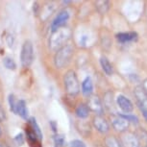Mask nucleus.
<instances>
[{"label": "nucleus", "mask_w": 147, "mask_h": 147, "mask_svg": "<svg viewBox=\"0 0 147 147\" xmlns=\"http://www.w3.org/2000/svg\"><path fill=\"white\" fill-rule=\"evenodd\" d=\"M2 136V129H1V126H0V137Z\"/></svg>", "instance_id": "473e14b6"}, {"label": "nucleus", "mask_w": 147, "mask_h": 147, "mask_svg": "<svg viewBox=\"0 0 147 147\" xmlns=\"http://www.w3.org/2000/svg\"><path fill=\"white\" fill-rule=\"evenodd\" d=\"M70 147H86V144L82 140H74L70 142Z\"/></svg>", "instance_id": "bb28decb"}, {"label": "nucleus", "mask_w": 147, "mask_h": 147, "mask_svg": "<svg viewBox=\"0 0 147 147\" xmlns=\"http://www.w3.org/2000/svg\"><path fill=\"white\" fill-rule=\"evenodd\" d=\"M0 147H8V145L5 142H3V141L0 140Z\"/></svg>", "instance_id": "7c9ffc66"}, {"label": "nucleus", "mask_w": 147, "mask_h": 147, "mask_svg": "<svg viewBox=\"0 0 147 147\" xmlns=\"http://www.w3.org/2000/svg\"><path fill=\"white\" fill-rule=\"evenodd\" d=\"M122 144L124 147H140V141L137 136L133 133H126L122 136Z\"/></svg>", "instance_id": "6e6552de"}, {"label": "nucleus", "mask_w": 147, "mask_h": 147, "mask_svg": "<svg viewBox=\"0 0 147 147\" xmlns=\"http://www.w3.org/2000/svg\"><path fill=\"white\" fill-rule=\"evenodd\" d=\"M16 113L20 115L22 118H27V116H28V110H27L26 103L24 100L18 101V104H16Z\"/></svg>", "instance_id": "4468645a"}, {"label": "nucleus", "mask_w": 147, "mask_h": 147, "mask_svg": "<svg viewBox=\"0 0 147 147\" xmlns=\"http://www.w3.org/2000/svg\"><path fill=\"white\" fill-rule=\"evenodd\" d=\"M119 115L122 116L123 118H125L127 121L129 122H134V123H138V118L134 115H130V113H118Z\"/></svg>", "instance_id": "b1692460"}, {"label": "nucleus", "mask_w": 147, "mask_h": 147, "mask_svg": "<svg viewBox=\"0 0 147 147\" xmlns=\"http://www.w3.org/2000/svg\"><path fill=\"white\" fill-rule=\"evenodd\" d=\"M72 54H73V48L71 45L65 44V46L59 49L54 57V63L58 68H63V66L66 65L68 62L70 61Z\"/></svg>", "instance_id": "7ed1b4c3"}, {"label": "nucleus", "mask_w": 147, "mask_h": 147, "mask_svg": "<svg viewBox=\"0 0 147 147\" xmlns=\"http://www.w3.org/2000/svg\"><path fill=\"white\" fill-rule=\"evenodd\" d=\"M6 115H5V111L2 109V107L0 106V121L1 120H4Z\"/></svg>", "instance_id": "cd10ccee"}, {"label": "nucleus", "mask_w": 147, "mask_h": 147, "mask_svg": "<svg viewBox=\"0 0 147 147\" xmlns=\"http://www.w3.org/2000/svg\"><path fill=\"white\" fill-rule=\"evenodd\" d=\"M142 88H143V90H145V92H146V94H147V79H145V80L143 81Z\"/></svg>", "instance_id": "c756f323"}, {"label": "nucleus", "mask_w": 147, "mask_h": 147, "mask_svg": "<svg viewBox=\"0 0 147 147\" xmlns=\"http://www.w3.org/2000/svg\"><path fill=\"white\" fill-rule=\"evenodd\" d=\"M3 63L8 69H13H13H16V65L15 61H13L12 58H9V57L4 58Z\"/></svg>", "instance_id": "4be33fe9"}, {"label": "nucleus", "mask_w": 147, "mask_h": 147, "mask_svg": "<svg viewBox=\"0 0 147 147\" xmlns=\"http://www.w3.org/2000/svg\"><path fill=\"white\" fill-rule=\"evenodd\" d=\"M33 60H34V48H33V44L30 40H25L21 48V54H20L21 65L24 67H28L33 63Z\"/></svg>", "instance_id": "20e7f679"}, {"label": "nucleus", "mask_w": 147, "mask_h": 147, "mask_svg": "<svg viewBox=\"0 0 147 147\" xmlns=\"http://www.w3.org/2000/svg\"><path fill=\"white\" fill-rule=\"evenodd\" d=\"M29 123H30V125H31V127H32L33 132H34L35 134H36V136L38 137V140H42V133H41L40 128V126L38 125L36 119L34 117H31V118L29 119Z\"/></svg>", "instance_id": "a211bd4d"}, {"label": "nucleus", "mask_w": 147, "mask_h": 147, "mask_svg": "<svg viewBox=\"0 0 147 147\" xmlns=\"http://www.w3.org/2000/svg\"><path fill=\"white\" fill-rule=\"evenodd\" d=\"M16 104L18 101L16 100L15 95L13 94H10L9 95V105H10V109L13 113H16Z\"/></svg>", "instance_id": "5701e85b"}, {"label": "nucleus", "mask_w": 147, "mask_h": 147, "mask_svg": "<svg viewBox=\"0 0 147 147\" xmlns=\"http://www.w3.org/2000/svg\"><path fill=\"white\" fill-rule=\"evenodd\" d=\"M26 134H27V138H28V140L30 141V143H31V145H36V144H38V137L36 136V134L34 132H33V130L32 131H30V130H26Z\"/></svg>", "instance_id": "412c9836"}, {"label": "nucleus", "mask_w": 147, "mask_h": 147, "mask_svg": "<svg viewBox=\"0 0 147 147\" xmlns=\"http://www.w3.org/2000/svg\"><path fill=\"white\" fill-rule=\"evenodd\" d=\"M54 142L58 147H63L65 144V138L63 135H57L54 137Z\"/></svg>", "instance_id": "393cba45"}, {"label": "nucleus", "mask_w": 147, "mask_h": 147, "mask_svg": "<svg viewBox=\"0 0 147 147\" xmlns=\"http://www.w3.org/2000/svg\"><path fill=\"white\" fill-rule=\"evenodd\" d=\"M51 125H52V127H53V130H54V131H56V126H55V123H54L53 121L51 122Z\"/></svg>", "instance_id": "2f4dec72"}, {"label": "nucleus", "mask_w": 147, "mask_h": 147, "mask_svg": "<svg viewBox=\"0 0 147 147\" xmlns=\"http://www.w3.org/2000/svg\"><path fill=\"white\" fill-rule=\"evenodd\" d=\"M116 103H117L118 107L122 110V112L124 113H131L133 110H134V106H133V103L129 100L127 97L124 95H120L117 96L116 98Z\"/></svg>", "instance_id": "9d476101"}, {"label": "nucleus", "mask_w": 147, "mask_h": 147, "mask_svg": "<svg viewBox=\"0 0 147 147\" xmlns=\"http://www.w3.org/2000/svg\"><path fill=\"white\" fill-rule=\"evenodd\" d=\"M13 141H15V143L16 144V145H18V146H20L22 145V144L24 143V137H23V135L21 134H18V135H16L15 138H13Z\"/></svg>", "instance_id": "a878e982"}, {"label": "nucleus", "mask_w": 147, "mask_h": 147, "mask_svg": "<svg viewBox=\"0 0 147 147\" xmlns=\"http://www.w3.org/2000/svg\"><path fill=\"white\" fill-rule=\"evenodd\" d=\"M87 106L88 107V109L92 111L93 113H95L97 115H101L103 113V106H102L100 99L97 95H92L90 97Z\"/></svg>", "instance_id": "423d86ee"}, {"label": "nucleus", "mask_w": 147, "mask_h": 147, "mask_svg": "<svg viewBox=\"0 0 147 147\" xmlns=\"http://www.w3.org/2000/svg\"><path fill=\"white\" fill-rule=\"evenodd\" d=\"M95 7L97 11H98L100 13H106L108 12L110 8V2L107 1V0H101V1H96L95 3Z\"/></svg>", "instance_id": "f3484780"}, {"label": "nucleus", "mask_w": 147, "mask_h": 147, "mask_svg": "<svg viewBox=\"0 0 147 147\" xmlns=\"http://www.w3.org/2000/svg\"><path fill=\"white\" fill-rule=\"evenodd\" d=\"M93 91V84L90 77H87L82 82V92L86 96H90Z\"/></svg>", "instance_id": "ddd939ff"}, {"label": "nucleus", "mask_w": 147, "mask_h": 147, "mask_svg": "<svg viewBox=\"0 0 147 147\" xmlns=\"http://www.w3.org/2000/svg\"><path fill=\"white\" fill-rule=\"evenodd\" d=\"M135 95L137 97L138 107L144 108L145 110H147V94L141 86H138L135 88Z\"/></svg>", "instance_id": "1a4fd4ad"}, {"label": "nucleus", "mask_w": 147, "mask_h": 147, "mask_svg": "<svg viewBox=\"0 0 147 147\" xmlns=\"http://www.w3.org/2000/svg\"><path fill=\"white\" fill-rule=\"evenodd\" d=\"M100 65H101L102 69H103L104 72L107 74V75H112L113 71V65H111L110 61L108 60L106 57L103 56V57L100 58Z\"/></svg>", "instance_id": "2eb2a0df"}, {"label": "nucleus", "mask_w": 147, "mask_h": 147, "mask_svg": "<svg viewBox=\"0 0 147 147\" xmlns=\"http://www.w3.org/2000/svg\"><path fill=\"white\" fill-rule=\"evenodd\" d=\"M93 125L96 128L97 131L102 133V134H106L110 130L109 124H108L107 120L104 117H102L101 115H96L93 118Z\"/></svg>", "instance_id": "9b49d317"}, {"label": "nucleus", "mask_w": 147, "mask_h": 147, "mask_svg": "<svg viewBox=\"0 0 147 147\" xmlns=\"http://www.w3.org/2000/svg\"><path fill=\"white\" fill-rule=\"evenodd\" d=\"M138 108H140V112L142 113V115L144 116V118H145V120L147 121V110H145L144 108H141V107H138Z\"/></svg>", "instance_id": "c85d7f7f"}, {"label": "nucleus", "mask_w": 147, "mask_h": 147, "mask_svg": "<svg viewBox=\"0 0 147 147\" xmlns=\"http://www.w3.org/2000/svg\"><path fill=\"white\" fill-rule=\"evenodd\" d=\"M70 30L68 28H63V27L53 32V34L50 36L48 40V46L50 48V50L57 52L59 49L65 45L67 40L70 38Z\"/></svg>", "instance_id": "f257e3e1"}, {"label": "nucleus", "mask_w": 147, "mask_h": 147, "mask_svg": "<svg viewBox=\"0 0 147 147\" xmlns=\"http://www.w3.org/2000/svg\"><path fill=\"white\" fill-rule=\"evenodd\" d=\"M104 104H105V107L107 108V110L112 112V110L113 109V93L111 92V91H108V92L105 93Z\"/></svg>", "instance_id": "6ab92c4d"}, {"label": "nucleus", "mask_w": 147, "mask_h": 147, "mask_svg": "<svg viewBox=\"0 0 147 147\" xmlns=\"http://www.w3.org/2000/svg\"><path fill=\"white\" fill-rule=\"evenodd\" d=\"M69 18V13L68 11L63 10L62 12H60L58 13V16L54 18V20L51 23V30L53 32L57 31L58 29L62 28V26L67 21V19Z\"/></svg>", "instance_id": "39448f33"}, {"label": "nucleus", "mask_w": 147, "mask_h": 147, "mask_svg": "<svg viewBox=\"0 0 147 147\" xmlns=\"http://www.w3.org/2000/svg\"><path fill=\"white\" fill-rule=\"evenodd\" d=\"M116 40L121 43L130 42V41L136 40L138 38V34L136 32H125L116 34Z\"/></svg>", "instance_id": "f8f14e48"}, {"label": "nucleus", "mask_w": 147, "mask_h": 147, "mask_svg": "<svg viewBox=\"0 0 147 147\" xmlns=\"http://www.w3.org/2000/svg\"><path fill=\"white\" fill-rule=\"evenodd\" d=\"M63 84L65 90L69 95H76L80 91V84L76 73L73 70H68L63 76Z\"/></svg>", "instance_id": "f03ea898"}, {"label": "nucleus", "mask_w": 147, "mask_h": 147, "mask_svg": "<svg viewBox=\"0 0 147 147\" xmlns=\"http://www.w3.org/2000/svg\"><path fill=\"white\" fill-rule=\"evenodd\" d=\"M76 115L78 116L79 118H86L88 117V113H90V109L86 104H80L78 105V107L76 108Z\"/></svg>", "instance_id": "dca6fc26"}, {"label": "nucleus", "mask_w": 147, "mask_h": 147, "mask_svg": "<svg viewBox=\"0 0 147 147\" xmlns=\"http://www.w3.org/2000/svg\"><path fill=\"white\" fill-rule=\"evenodd\" d=\"M105 143H106L107 147H122L117 138H115L113 136H109L105 138Z\"/></svg>", "instance_id": "aec40b11"}, {"label": "nucleus", "mask_w": 147, "mask_h": 147, "mask_svg": "<svg viewBox=\"0 0 147 147\" xmlns=\"http://www.w3.org/2000/svg\"><path fill=\"white\" fill-rule=\"evenodd\" d=\"M112 124L116 131L124 132L128 129L129 127V121H127L125 118H123L119 115L113 116L112 117Z\"/></svg>", "instance_id": "0eeeda50"}]
</instances>
